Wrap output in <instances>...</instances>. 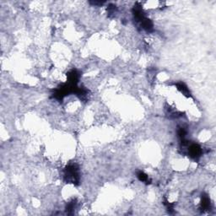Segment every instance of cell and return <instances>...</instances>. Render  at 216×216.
<instances>
[{"instance_id":"cell-3","label":"cell","mask_w":216,"mask_h":216,"mask_svg":"<svg viewBox=\"0 0 216 216\" xmlns=\"http://www.w3.org/2000/svg\"><path fill=\"white\" fill-rule=\"evenodd\" d=\"M177 87L178 90H180L183 95H187V96H190V92H189V90L187 89V87L183 83H177Z\"/></svg>"},{"instance_id":"cell-4","label":"cell","mask_w":216,"mask_h":216,"mask_svg":"<svg viewBox=\"0 0 216 216\" xmlns=\"http://www.w3.org/2000/svg\"><path fill=\"white\" fill-rule=\"evenodd\" d=\"M201 207L203 209H209L210 208V201L207 196H203L202 198Z\"/></svg>"},{"instance_id":"cell-1","label":"cell","mask_w":216,"mask_h":216,"mask_svg":"<svg viewBox=\"0 0 216 216\" xmlns=\"http://www.w3.org/2000/svg\"><path fill=\"white\" fill-rule=\"evenodd\" d=\"M64 177L68 182L77 184L79 182V170L78 166L75 164L69 165L65 168Z\"/></svg>"},{"instance_id":"cell-2","label":"cell","mask_w":216,"mask_h":216,"mask_svg":"<svg viewBox=\"0 0 216 216\" xmlns=\"http://www.w3.org/2000/svg\"><path fill=\"white\" fill-rule=\"evenodd\" d=\"M188 154L190 155V157L192 159H198L200 157L202 154V149L200 146L196 144H192L191 145L188 147Z\"/></svg>"},{"instance_id":"cell-5","label":"cell","mask_w":216,"mask_h":216,"mask_svg":"<svg viewBox=\"0 0 216 216\" xmlns=\"http://www.w3.org/2000/svg\"><path fill=\"white\" fill-rule=\"evenodd\" d=\"M138 178L141 181V182H147L149 181V177L147 175L143 172H138Z\"/></svg>"}]
</instances>
